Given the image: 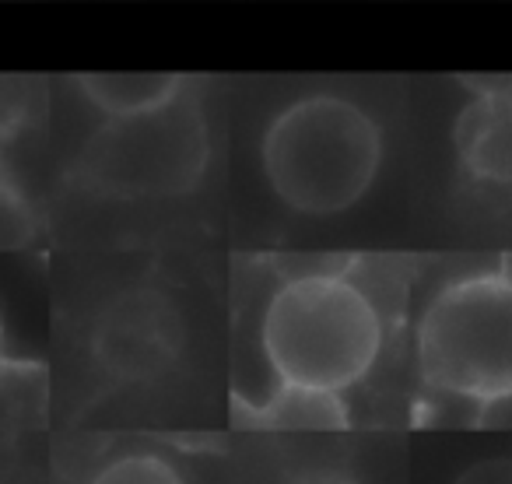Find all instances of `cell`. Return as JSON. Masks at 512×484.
<instances>
[{
	"instance_id": "30bf717a",
	"label": "cell",
	"mask_w": 512,
	"mask_h": 484,
	"mask_svg": "<svg viewBox=\"0 0 512 484\" xmlns=\"http://www.w3.org/2000/svg\"><path fill=\"white\" fill-rule=\"evenodd\" d=\"M92 484H186L172 463L151 453H130L95 474Z\"/></svg>"
},
{
	"instance_id": "8992f818",
	"label": "cell",
	"mask_w": 512,
	"mask_h": 484,
	"mask_svg": "<svg viewBox=\"0 0 512 484\" xmlns=\"http://www.w3.org/2000/svg\"><path fill=\"white\" fill-rule=\"evenodd\" d=\"M456 162L481 186H512V88L474 92L453 127Z\"/></svg>"
},
{
	"instance_id": "7a4b0ae2",
	"label": "cell",
	"mask_w": 512,
	"mask_h": 484,
	"mask_svg": "<svg viewBox=\"0 0 512 484\" xmlns=\"http://www.w3.org/2000/svg\"><path fill=\"white\" fill-rule=\"evenodd\" d=\"M260 348L281 383L344 393L383 351V313L348 274H299L267 302Z\"/></svg>"
},
{
	"instance_id": "7c38bea8",
	"label": "cell",
	"mask_w": 512,
	"mask_h": 484,
	"mask_svg": "<svg viewBox=\"0 0 512 484\" xmlns=\"http://www.w3.org/2000/svg\"><path fill=\"white\" fill-rule=\"evenodd\" d=\"M285 484H358L351 474L334 467H316V470H302V474H292Z\"/></svg>"
},
{
	"instance_id": "8fae6325",
	"label": "cell",
	"mask_w": 512,
	"mask_h": 484,
	"mask_svg": "<svg viewBox=\"0 0 512 484\" xmlns=\"http://www.w3.org/2000/svg\"><path fill=\"white\" fill-rule=\"evenodd\" d=\"M453 484H512V460L509 456H495V460H481L467 467Z\"/></svg>"
},
{
	"instance_id": "3957f363",
	"label": "cell",
	"mask_w": 512,
	"mask_h": 484,
	"mask_svg": "<svg viewBox=\"0 0 512 484\" xmlns=\"http://www.w3.org/2000/svg\"><path fill=\"white\" fill-rule=\"evenodd\" d=\"M425 386L491 407L512 400V274L477 271L432 295L418 320Z\"/></svg>"
},
{
	"instance_id": "6da1fadb",
	"label": "cell",
	"mask_w": 512,
	"mask_h": 484,
	"mask_svg": "<svg viewBox=\"0 0 512 484\" xmlns=\"http://www.w3.org/2000/svg\"><path fill=\"white\" fill-rule=\"evenodd\" d=\"M260 162L274 197L299 214H341L372 190L383 127L348 95L313 92L271 116Z\"/></svg>"
},
{
	"instance_id": "5bb4252c",
	"label": "cell",
	"mask_w": 512,
	"mask_h": 484,
	"mask_svg": "<svg viewBox=\"0 0 512 484\" xmlns=\"http://www.w3.org/2000/svg\"><path fill=\"white\" fill-rule=\"evenodd\" d=\"M0 365H4V320H0Z\"/></svg>"
},
{
	"instance_id": "9c48e42d",
	"label": "cell",
	"mask_w": 512,
	"mask_h": 484,
	"mask_svg": "<svg viewBox=\"0 0 512 484\" xmlns=\"http://www.w3.org/2000/svg\"><path fill=\"white\" fill-rule=\"evenodd\" d=\"M39 239V214L11 176L0 179V253L25 250Z\"/></svg>"
},
{
	"instance_id": "ba28073f",
	"label": "cell",
	"mask_w": 512,
	"mask_h": 484,
	"mask_svg": "<svg viewBox=\"0 0 512 484\" xmlns=\"http://www.w3.org/2000/svg\"><path fill=\"white\" fill-rule=\"evenodd\" d=\"M186 88H190L186 74H155V71H137V74L113 71V74H81L78 78V92L106 120L155 113V109L176 102Z\"/></svg>"
},
{
	"instance_id": "277c9868",
	"label": "cell",
	"mask_w": 512,
	"mask_h": 484,
	"mask_svg": "<svg viewBox=\"0 0 512 484\" xmlns=\"http://www.w3.org/2000/svg\"><path fill=\"white\" fill-rule=\"evenodd\" d=\"M207 155V123L186 88L155 113L102 123L81 148L74 176L85 190L116 200L179 197L200 183Z\"/></svg>"
},
{
	"instance_id": "5b68a950",
	"label": "cell",
	"mask_w": 512,
	"mask_h": 484,
	"mask_svg": "<svg viewBox=\"0 0 512 484\" xmlns=\"http://www.w3.org/2000/svg\"><path fill=\"white\" fill-rule=\"evenodd\" d=\"M183 323L165 295L127 292L106 306L95 327V358L116 379H155L179 358Z\"/></svg>"
},
{
	"instance_id": "4fadbf2b",
	"label": "cell",
	"mask_w": 512,
	"mask_h": 484,
	"mask_svg": "<svg viewBox=\"0 0 512 484\" xmlns=\"http://www.w3.org/2000/svg\"><path fill=\"white\" fill-rule=\"evenodd\" d=\"M8 176V141H4V130H0V179Z\"/></svg>"
},
{
	"instance_id": "52a82bcc",
	"label": "cell",
	"mask_w": 512,
	"mask_h": 484,
	"mask_svg": "<svg viewBox=\"0 0 512 484\" xmlns=\"http://www.w3.org/2000/svg\"><path fill=\"white\" fill-rule=\"evenodd\" d=\"M235 414L242 418L239 425L278 428V432H334V428H348V407H344L341 393L281 383V379L260 404L235 400Z\"/></svg>"
}]
</instances>
